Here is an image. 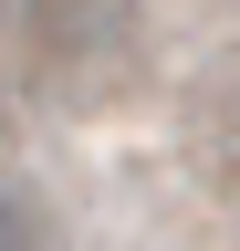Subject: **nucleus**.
<instances>
[{"label":"nucleus","mask_w":240,"mask_h":251,"mask_svg":"<svg viewBox=\"0 0 240 251\" xmlns=\"http://www.w3.org/2000/svg\"><path fill=\"white\" fill-rule=\"evenodd\" d=\"M0 251H42V199L0 178Z\"/></svg>","instance_id":"1"}]
</instances>
